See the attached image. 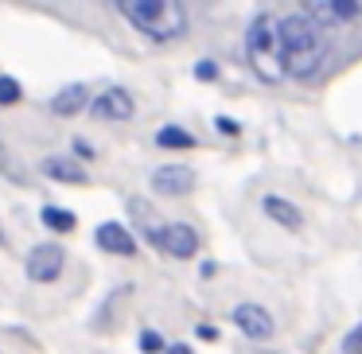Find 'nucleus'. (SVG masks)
<instances>
[{
  "mask_svg": "<svg viewBox=\"0 0 362 354\" xmlns=\"http://www.w3.org/2000/svg\"><path fill=\"white\" fill-rule=\"evenodd\" d=\"M156 144L160 148H195V136H191L187 129H180V125H164L156 133Z\"/></svg>",
  "mask_w": 362,
  "mask_h": 354,
  "instance_id": "obj_14",
  "label": "nucleus"
},
{
  "mask_svg": "<svg viewBox=\"0 0 362 354\" xmlns=\"http://www.w3.org/2000/svg\"><path fill=\"white\" fill-rule=\"evenodd\" d=\"M117 12L136 28V32H144L156 43L180 40V35L187 32V8L175 4V0H121Z\"/></svg>",
  "mask_w": 362,
  "mask_h": 354,
  "instance_id": "obj_3",
  "label": "nucleus"
},
{
  "mask_svg": "<svg viewBox=\"0 0 362 354\" xmlns=\"http://www.w3.org/2000/svg\"><path fill=\"white\" fill-rule=\"evenodd\" d=\"M164 354H195V350H191V346H183V343H172Z\"/></svg>",
  "mask_w": 362,
  "mask_h": 354,
  "instance_id": "obj_21",
  "label": "nucleus"
},
{
  "mask_svg": "<svg viewBox=\"0 0 362 354\" xmlns=\"http://www.w3.org/2000/svg\"><path fill=\"white\" fill-rule=\"evenodd\" d=\"M86 86H78V82H74V86H66V90H59L55 94V102H51V110L59 113V117H74V113L78 110H86Z\"/></svg>",
  "mask_w": 362,
  "mask_h": 354,
  "instance_id": "obj_13",
  "label": "nucleus"
},
{
  "mask_svg": "<svg viewBox=\"0 0 362 354\" xmlns=\"http://www.w3.org/2000/svg\"><path fill=\"white\" fill-rule=\"evenodd\" d=\"M281 40H284V71L292 78H312L327 63V35L304 12L281 20Z\"/></svg>",
  "mask_w": 362,
  "mask_h": 354,
  "instance_id": "obj_1",
  "label": "nucleus"
},
{
  "mask_svg": "<svg viewBox=\"0 0 362 354\" xmlns=\"http://www.w3.org/2000/svg\"><path fill=\"white\" fill-rule=\"evenodd\" d=\"M261 211H265L276 226H284V230H300V226H304V211H300L296 203H288V199H281V195H265V199H261Z\"/></svg>",
  "mask_w": 362,
  "mask_h": 354,
  "instance_id": "obj_11",
  "label": "nucleus"
},
{
  "mask_svg": "<svg viewBox=\"0 0 362 354\" xmlns=\"http://www.w3.org/2000/svg\"><path fill=\"white\" fill-rule=\"evenodd\" d=\"M245 59H250L253 74L261 82H284V40H281V16L261 12L253 24L245 28Z\"/></svg>",
  "mask_w": 362,
  "mask_h": 354,
  "instance_id": "obj_2",
  "label": "nucleus"
},
{
  "mask_svg": "<svg viewBox=\"0 0 362 354\" xmlns=\"http://www.w3.org/2000/svg\"><path fill=\"white\" fill-rule=\"evenodd\" d=\"M16 102H20V82L0 78V105H16Z\"/></svg>",
  "mask_w": 362,
  "mask_h": 354,
  "instance_id": "obj_16",
  "label": "nucleus"
},
{
  "mask_svg": "<svg viewBox=\"0 0 362 354\" xmlns=\"http://www.w3.org/2000/svg\"><path fill=\"white\" fill-rule=\"evenodd\" d=\"M230 319H234V327L242 331L245 338H253V343H265V338H273V331H276L273 315H269L261 304H238Z\"/></svg>",
  "mask_w": 362,
  "mask_h": 354,
  "instance_id": "obj_5",
  "label": "nucleus"
},
{
  "mask_svg": "<svg viewBox=\"0 0 362 354\" xmlns=\"http://www.w3.org/2000/svg\"><path fill=\"white\" fill-rule=\"evenodd\" d=\"M40 167H43V175H51V179H63V183H86V167H82L78 160H71V156H47Z\"/></svg>",
  "mask_w": 362,
  "mask_h": 354,
  "instance_id": "obj_12",
  "label": "nucleus"
},
{
  "mask_svg": "<svg viewBox=\"0 0 362 354\" xmlns=\"http://www.w3.org/2000/svg\"><path fill=\"white\" fill-rule=\"evenodd\" d=\"M63 249H59L55 242H43V245H35L32 253H28V276L32 281H40V284H47V281H55L59 273H63Z\"/></svg>",
  "mask_w": 362,
  "mask_h": 354,
  "instance_id": "obj_7",
  "label": "nucleus"
},
{
  "mask_svg": "<svg viewBox=\"0 0 362 354\" xmlns=\"http://www.w3.org/2000/svg\"><path fill=\"white\" fill-rule=\"evenodd\" d=\"M141 350L144 354H160V350H168V346H164V338H160L156 331H141Z\"/></svg>",
  "mask_w": 362,
  "mask_h": 354,
  "instance_id": "obj_17",
  "label": "nucleus"
},
{
  "mask_svg": "<svg viewBox=\"0 0 362 354\" xmlns=\"http://www.w3.org/2000/svg\"><path fill=\"white\" fill-rule=\"evenodd\" d=\"M195 78H203V82H214V78H218V66H214L211 59H203V63L195 66Z\"/></svg>",
  "mask_w": 362,
  "mask_h": 354,
  "instance_id": "obj_19",
  "label": "nucleus"
},
{
  "mask_svg": "<svg viewBox=\"0 0 362 354\" xmlns=\"http://www.w3.org/2000/svg\"><path fill=\"white\" fill-rule=\"evenodd\" d=\"M43 226L59 230V234H66V230H74V214L63 211V206H43Z\"/></svg>",
  "mask_w": 362,
  "mask_h": 354,
  "instance_id": "obj_15",
  "label": "nucleus"
},
{
  "mask_svg": "<svg viewBox=\"0 0 362 354\" xmlns=\"http://www.w3.org/2000/svg\"><path fill=\"white\" fill-rule=\"evenodd\" d=\"M191 187H195V172L183 164H164L152 172V191L160 195H187Z\"/></svg>",
  "mask_w": 362,
  "mask_h": 354,
  "instance_id": "obj_9",
  "label": "nucleus"
},
{
  "mask_svg": "<svg viewBox=\"0 0 362 354\" xmlns=\"http://www.w3.org/2000/svg\"><path fill=\"white\" fill-rule=\"evenodd\" d=\"M98 245H102L105 253H117V257H133L136 253L133 234H129L121 222H102V226H98Z\"/></svg>",
  "mask_w": 362,
  "mask_h": 354,
  "instance_id": "obj_10",
  "label": "nucleus"
},
{
  "mask_svg": "<svg viewBox=\"0 0 362 354\" xmlns=\"http://www.w3.org/2000/svg\"><path fill=\"white\" fill-rule=\"evenodd\" d=\"M133 94L129 90H121V86H110V90H102V94L90 102V113L94 117H102V121H129L133 117Z\"/></svg>",
  "mask_w": 362,
  "mask_h": 354,
  "instance_id": "obj_6",
  "label": "nucleus"
},
{
  "mask_svg": "<svg viewBox=\"0 0 362 354\" xmlns=\"http://www.w3.org/2000/svg\"><path fill=\"white\" fill-rule=\"evenodd\" d=\"M304 16H312L315 24H351L362 20V0H323V4H308Z\"/></svg>",
  "mask_w": 362,
  "mask_h": 354,
  "instance_id": "obj_8",
  "label": "nucleus"
},
{
  "mask_svg": "<svg viewBox=\"0 0 362 354\" xmlns=\"http://www.w3.org/2000/svg\"><path fill=\"white\" fill-rule=\"evenodd\" d=\"M144 237H148L160 253H168V257H175V261H187L199 253V234L187 222H164V226H160V222H148V226H144Z\"/></svg>",
  "mask_w": 362,
  "mask_h": 354,
  "instance_id": "obj_4",
  "label": "nucleus"
},
{
  "mask_svg": "<svg viewBox=\"0 0 362 354\" xmlns=\"http://www.w3.org/2000/svg\"><path fill=\"white\" fill-rule=\"evenodd\" d=\"M214 129H218L222 136H238V133H242V125H238V121H230V117H214Z\"/></svg>",
  "mask_w": 362,
  "mask_h": 354,
  "instance_id": "obj_20",
  "label": "nucleus"
},
{
  "mask_svg": "<svg viewBox=\"0 0 362 354\" xmlns=\"http://www.w3.org/2000/svg\"><path fill=\"white\" fill-rule=\"evenodd\" d=\"M257 354H276V350H269V346H265V350H257Z\"/></svg>",
  "mask_w": 362,
  "mask_h": 354,
  "instance_id": "obj_22",
  "label": "nucleus"
},
{
  "mask_svg": "<svg viewBox=\"0 0 362 354\" xmlns=\"http://www.w3.org/2000/svg\"><path fill=\"white\" fill-rule=\"evenodd\" d=\"M343 354H362V323L346 331V338H343Z\"/></svg>",
  "mask_w": 362,
  "mask_h": 354,
  "instance_id": "obj_18",
  "label": "nucleus"
}]
</instances>
